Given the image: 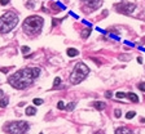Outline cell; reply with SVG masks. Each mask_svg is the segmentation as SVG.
I'll return each instance as SVG.
<instances>
[{"mask_svg":"<svg viewBox=\"0 0 145 134\" xmlns=\"http://www.w3.org/2000/svg\"><path fill=\"white\" fill-rule=\"evenodd\" d=\"M40 72L42 70L38 67H27V68L18 70L17 72L9 76L8 83L16 89H26L40 76Z\"/></svg>","mask_w":145,"mask_h":134,"instance_id":"cell-1","label":"cell"},{"mask_svg":"<svg viewBox=\"0 0 145 134\" xmlns=\"http://www.w3.org/2000/svg\"><path fill=\"white\" fill-rule=\"evenodd\" d=\"M43 23H44V21H43L42 17L31 16V17H27L24 21L22 29H24L26 35H29V36H36V35H39L40 31H42Z\"/></svg>","mask_w":145,"mask_h":134,"instance_id":"cell-2","label":"cell"},{"mask_svg":"<svg viewBox=\"0 0 145 134\" xmlns=\"http://www.w3.org/2000/svg\"><path fill=\"white\" fill-rule=\"evenodd\" d=\"M18 23V16L13 12H7L0 17V32L7 34L12 31Z\"/></svg>","mask_w":145,"mask_h":134,"instance_id":"cell-3","label":"cell"},{"mask_svg":"<svg viewBox=\"0 0 145 134\" xmlns=\"http://www.w3.org/2000/svg\"><path fill=\"white\" fill-rule=\"evenodd\" d=\"M89 72L88 66L83 63V62H78L75 65V67L72 68V72L70 75V83L76 85V84H80L83 80L87 77V75Z\"/></svg>","mask_w":145,"mask_h":134,"instance_id":"cell-4","label":"cell"},{"mask_svg":"<svg viewBox=\"0 0 145 134\" xmlns=\"http://www.w3.org/2000/svg\"><path fill=\"white\" fill-rule=\"evenodd\" d=\"M29 128L30 125L26 121H12L4 126V130L8 132L9 134H25L29 130Z\"/></svg>","mask_w":145,"mask_h":134,"instance_id":"cell-5","label":"cell"},{"mask_svg":"<svg viewBox=\"0 0 145 134\" xmlns=\"http://www.w3.org/2000/svg\"><path fill=\"white\" fill-rule=\"evenodd\" d=\"M117 10L121 12V13H126V14H130V13H132L135 9H136V5L132 3H119L115 5Z\"/></svg>","mask_w":145,"mask_h":134,"instance_id":"cell-6","label":"cell"},{"mask_svg":"<svg viewBox=\"0 0 145 134\" xmlns=\"http://www.w3.org/2000/svg\"><path fill=\"white\" fill-rule=\"evenodd\" d=\"M82 3L84 4L87 8H89L91 10H95L97 9V8L101 7V0H82Z\"/></svg>","mask_w":145,"mask_h":134,"instance_id":"cell-7","label":"cell"},{"mask_svg":"<svg viewBox=\"0 0 145 134\" xmlns=\"http://www.w3.org/2000/svg\"><path fill=\"white\" fill-rule=\"evenodd\" d=\"M115 134H133L132 130L128 128H126V126H121V128H118L117 130H115Z\"/></svg>","mask_w":145,"mask_h":134,"instance_id":"cell-8","label":"cell"},{"mask_svg":"<svg viewBox=\"0 0 145 134\" xmlns=\"http://www.w3.org/2000/svg\"><path fill=\"white\" fill-rule=\"evenodd\" d=\"M126 97H127V98H130V101H131V102H133V103H137V102H139V97L136 96L135 93H127Z\"/></svg>","mask_w":145,"mask_h":134,"instance_id":"cell-9","label":"cell"},{"mask_svg":"<svg viewBox=\"0 0 145 134\" xmlns=\"http://www.w3.org/2000/svg\"><path fill=\"white\" fill-rule=\"evenodd\" d=\"M79 54V52L76 50V49H74V48H69L67 49V56L69 57H76Z\"/></svg>","mask_w":145,"mask_h":134,"instance_id":"cell-10","label":"cell"},{"mask_svg":"<svg viewBox=\"0 0 145 134\" xmlns=\"http://www.w3.org/2000/svg\"><path fill=\"white\" fill-rule=\"evenodd\" d=\"M93 106H95V108H97L98 111H101V110L105 108V103H104V102H100V101L93 102Z\"/></svg>","mask_w":145,"mask_h":134,"instance_id":"cell-11","label":"cell"},{"mask_svg":"<svg viewBox=\"0 0 145 134\" xmlns=\"http://www.w3.org/2000/svg\"><path fill=\"white\" fill-rule=\"evenodd\" d=\"M36 114V108H35V107H27V108H26V115H29V116H34Z\"/></svg>","mask_w":145,"mask_h":134,"instance_id":"cell-12","label":"cell"},{"mask_svg":"<svg viewBox=\"0 0 145 134\" xmlns=\"http://www.w3.org/2000/svg\"><path fill=\"white\" fill-rule=\"evenodd\" d=\"M8 102H9V99L7 97H4L1 101H0V107H1V108H4V107H7L8 106Z\"/></svg>","mask_w":145,"mask_h":134,"instance_id":"cell-13","label":"cell"},{"mask_svg":"<svg viewBox=\"0 0 145 134\" xmlns=\"http://www.w3.org/2000/svg\"><path fill=\"white\" fill-rule=\"evenodd\" d=\"M89 34H91V29H85V30H83V32H82V38L87 39L89 36Z\"/></svg>","mask_w":145,"mask_h":134,"instance_id":"cell-14","label":"cell"},{"mask_svg":"<svg viewBox=\"0 0 145 134\" xmlns=\"http://www.w3.org/2000/svg\"><path fill=\"white\" fill-rule=\"evenodd\" d=\"M57 108H58V110H65V108H66L65 102H62V101L58 102V103H57Z\"/></svg>","mask_w":145,"mask_h":134,"instance_id":"cell-15","label":"cell"},{"mask_svg":"<svg viewBox=\"0 0 145 134\" xmlns=\"http://www.w3.org/2000/svg\"><path fill=\"white\" fill-rule=\"evenodd\" d=\"M135 115H136L135 111H128V112L126 114V117L127 119H132V117H135Z\"/></svg>","mask_w":145,"mask_h":134,"instance_id":"cell-16","label":"cell"},{"mask_svg":"<svg viewBox=\"0 0 145 134\" xmlns=\"http://www.w3.org/2000/svg\"><path fill=\"white\" fill-rule=\"evenodd\" d=\"M74 108H75V103H74V102H71V103H69V105L66 106V110L67 111H72Z\"/></svg>","mask_w":145,"mask_h":134,"instance_id":"cell-17","label":"cell"},{"mask_svg":"<svg viewBox=\"0 0 145 134\" xmlns=\"http://www.w3.org/2000/svg\"><path fill=\"white\" fill-rule=\"evenodd\" d=\"M60 84H61V79L60 77H56V79H54V83H53V86L57 88V86H60Z\"/></svg>","mask_w":145,"mask_h":134,"instance_id":"cell-18","label":"cell"},{"mask_svg":"<svg viewBox=\"0 0 145 134\" xmlns=\"http://www.w3.org/2000/svg\"><path fill=\"white\" fill-rule=\"evenodd\" d=\"M34 103L36 105V106H40V105H43V99H39V98H35V99L33 101Z\"/></svg>","mask_w":145,"mask_h":134,"instance_id":"cell-19","label":"cell"},{"mask_svg":"<svg viewBox=\"0 0 145 134\" xmlns=\"http://www.w3.org/2000/svg\"><path fill=\"white\" fill-rule=\"evenodd\" d=\"M115 97H117V98H124V97H126V93H123V92H118L117 94H115Z\"/></svg>","mask_w":145,"mask_h":134,"instance_id":"cell-20","label":"cell"},{"mask_svg":"<svg viewBox=\"0 0 145 134\" xmlns=\"http://www.w3.org/2000/svg\"><path fill=\"white\" fill-rule=\"evenodd\" d=\"M130 58H131L130 56H123V54H121V56H119V59H122V61H128Z\"/></svg>","mask_w":145,"mask_h":134,"instance_id":"cell-21","label":"cell"},{"mask_svg":"<svg viewBox=\"0 0 145 134\" xmlns=\"http://www.w3.org/2000/svg\"><path fill=\"white\" fill-rule=\"evenodd\" d=\"M139 89H140L141 92L145 93V83H140V84H139Z\"/></svg>","mask_w":145,"mask_h":134,"instance_id":"cell-22","label":"cell"},{"mask_svg":"<svg viewBox=\"0 0 145 134\" xmlns=\"http://www.w3.org/2000/svg\"><path fill=\"white\" fill-rule=\"evenodd\" d=\"M34 5H35V3H34V1H31V3H30V1H27V3H26V7H27V8H34Z\"/></svg>","mask_w":145,"mask_h":134,"instance_id":"cell-23","label":"cell"},{"mask_svg":"<svg viewBox=\"0 0 145 134\" xmlns=\"http://www.w3.org/2000/svg\"><path fill=\"white\" fill-rule=\"evenodd\" d=\"M114 114H115V117H121V115H122V112H121V110H115L114 111Z\"/></svg>","mask_w":145,"mask_h":134,"instance_id":"cell-24","label":"cell"},{"mask_svg":"<svg viewBox=\"0 0 145 134\" xmlns=\"http://www.w3.org/2000/svg\"><path fill=\"white\" fill-rule=\"evenodd\" d=\"M22 52H24V53H29L30 52V48L29 47H22Z\"/></svg>","mask_w":145,"mask_h":134,"instance_id":"cell-25","label":"cell"},{"mask_svg":"<svg viewBox=\"0 0 145 134\" xmlns=\"http://www.w3.org/2000/svg\"><path fill=\"white\" fill-rule=\"evenodd\" d=\"M8 3H9V0H0V4H1V5H7Z\"/></svg>","mask_w":145,"mask_h":134,"instance_id":"cell-26","label":"cell"},{"mask_svg":"<svg viewBox=\"0 0 145 134\" xmlns=\"http://www.w3.org/2000/svg\"><path fill=\"white\" fill-rule=\"evenodd\" d=\"M58 22H60V19H53V23H52V26H56Z\"/></svg>","mask_w":145,"mask_h":134,"instance_id":"cell-27","label":"cell"},{"mask_svg":"<svg viewBox=\"0 0 145 134\" xmlns=\"http://www.w3.org/2000/svg\"><path fill=\"white\" fill-rule=\"evenodd\" d=\"M7 71H9V68H1V72L4 74H7Z\"/></svg>","mask_w":145,"mask_h":134,"instance_id":"cell-28","label":"cell"},{"mask_svg":"<svg viewBox=\"0 0 145 134\" xmlns=\"http://www.w3.org/2000/svg\"><path fill=\"white\" fill-rule=\"evenodd\" d=\"M106 97L110 98V97H111V92H108V93H106Z\"/></svg>","mask_w":145,"mask_h":134,"instance_id":"cell-29","label":"cell"},{"mask_svg":"<svg viewBox=\"0 0 145 134\" xmlns=\"http://www.w3.org/2000/svg\"><path fill=\"white\" fill-rule=\"evenodd\" d=\"M3 96H4V92H3V90H0V98H1Z\"/></svg>","mask_w":145,"mask_h":134,"instance_id":"cell-30","label":"cell"},{"mask_svg":"<svg viewBox=\"0 0 145 134\" xmlns=\"http://www.w3.org/2000/svg\"><path fill=\"white\" fill-rule=\"evenodd\" d=\"M95 134H105V133H104V132H101V130H100V132H97V133H95Z\"/></svg>","mask_w":145,"mask_h":134,"instance_id":"cell-31","label":"cell"},{"mask_svg":"<svg viewBox=\"0 0 145 134\" xmlns=\"http://www.w3.org/2000/svg\"><path fill=\"white\" fill-rule=\"evenodd\" d=\"M40 134H43V133H40Z\"/></svg>","mask_w":145,"mask_h":134,"instance_id":"cell-32","label":"cell"}]
</instances>
